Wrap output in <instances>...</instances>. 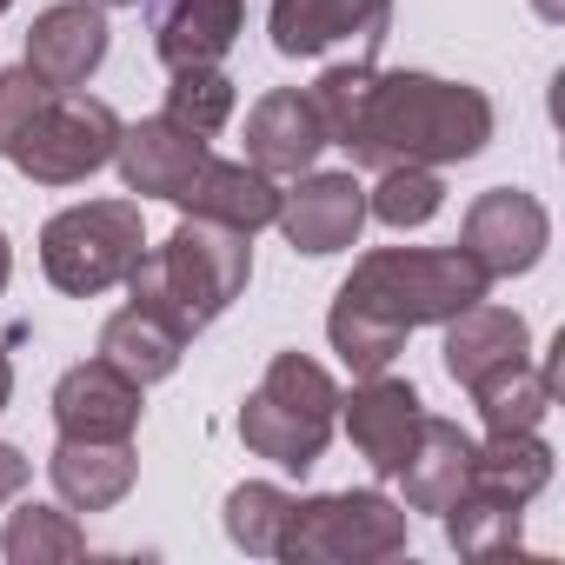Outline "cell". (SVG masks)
Returning a JSON list of instances; mask_svg holds the SVG:
<instances>
[{
	"instance_id": "5",
	"label": "cell",
	"mask_w": 565,
	"mask_h": 565,
	"mask_svg": "<svg viewBox=\"0 0 565 565\" xmlns=\"http://www.w3.org/2000/svg\"><path fill=\"white\" fill-rule=\"evenodd\" d=\"M406 532H413V512L393 505L386 492H320V499H294L273 558H287V565H373V558H399Z\"/></svg>"
},
{
	"instance_id": "33",
	"label": "cell",
	"mask_w": 565,
	"mask_h": 565,
	"mask_svg": "<svg viewBox=\"0 0 565 565\" xmlns=\"http://www.w3.org/2000/svg\"><path fill=\"white\" fill-rule=\"evenodd\" d=\"M8 279H14V246H8V233H0V294H8Z\"/></svg>"
},
{
	"instance_id": "25",
	"label": "cell",
	"mask_w": 565,
	"mask_h": 565,
	"mask_svg": "<svg viewBox=\"0 0 565 565\" xmlns=\"http://www.w3.org/2000/svg\"><path fill=\"white\" fill-rule=\"evenodd\" d=\"M8 565H67L87 552V532L74 525V512H54V505H21L8 519Z\"/></svg>"
},
{
	"instance_id": "34",
	"label": "cell",
	"mask_w": 565,
	"mask_h": 565,
	"mask_svg": "<svg viewBox=\"0 0 565 565\" xmlns=\"http://www.w3.org/2000/svg\"><path fill=\"white\" fill-rule=\"evenodd\" d=\"M100 8H140V0H100Z\"/></svg>"
},
{
	"instance_id": "23",
	"label": "cell",
	"mask_w": 565,
	"mask_h": 565,
	"mask_svg": "<svg viewBox=\"0 0 565 565\" xmlns=\"http://www.w3.org/2000/svg\"><path fill=\"white\" fill-rule=\"evenodd\" d=\"M180 333L167 327V320H153V313H140V307H127V313H114L107 327H100V360L107 366H120L127 380H140V386H153V380H167L173 366H180Z\"/></svg>"
},
{
	"instance_id": "7",
	"label": "cell",
	"mask_w": 565,
	"mask_h": 565,
	"mask_svg": "<svg viewBox=\"0 0 565 565\" xmlns=\"http://www.w3.org/2000/svg\"><path fill=\"white\" fill-rule=\"evenodd\" d=\"M140 253H147L140 200H87L41 226V273L67 300H94V294L120 287Z\"/></svg>"
},
{
	"instance_id": "2",
	"label": "cell",
	"mask_w": 565,
	"mask_h": 565,
	"mask_svg": "<svg viewBox=\"0 0 565 565\" xmlns=\"http://www.w3.org/2000/svg\"><path fill=\"white\" fill-rule=\"evenodd\" d=\"M253 279V233L220 226V220H180L167 246L140 253L127 273V294L140 313L167 320L180 340L206 333Z\"/></svg>"
},
{
	"instance_id": "20",
	"label": "cell",
	"mask_w": 565,
	"mask_h": 565,
	"mask_svg": "<svg viewBox=\"0 0 565 565\" xmlns=\"http://www.w3.org/2000/svg\"><path fill=\"white\" fill-rule=\"evenodd\" d=\"M446 373L472 393L479 380H492L499 366H512V360H525L532 353V333H525V320L512 313V307H466V313H452L446 320Z\"/></svg>"
},
{
	"instance_id": "21",
	"label": "cell",
	"mask_w": 565,
	"mask_h": 565,
	"mask_svg": "<svg viewBox=\"0 0 565 565\" xmlns=\"http://www.w3.org/2000/svg\"><path fill=\"white\" fill-rule=\"evenodd\" d=\"M552 393H558V360L532 366V353H525V360L499 366L492 380H479L472 406H479L486 433H539V419L552 413Z\"/></svg>"
},
{
	"instance_id": "8",
	"label": "cell",
	"mask_w": 565,
	"mask_h": 565,
	"mask_svg": "<svg viewBox=\"0 0 565 565\" xmlns=\"http://www.w3.org/2000/svg\"><path fill=\"white\" fill-rule=\"evenodd\" d=\"M459 246L486 266V279H512V273H532L552 246V213L519 193V186H492L466 206V226H459Z\"/></svg>"
},
{
	"instance_id": "13",
	"label": "cell",
	"mask_w": 565,
	"mask_h": 565,
	"mask_svg": "<svg viewBox=\"0 0 565 565\" xmlns=\"http://www.w3.org/2000/svg\"><path fill=\"white\" fill-rule=\"evenodd\" d=\"M140 393L147 386L127 380L120 366L87 360V366L61 373V386H54V426H61V439H134L140 433V406H147Z\"/></svg>"
},
{
	"instance_id": "26",
	"label": "cell",
	"mask_w": 565,
	"mask_h": 565,
	"mask_svg": "<svg viewBox=\"0 0 565 565\" xmlns=\"http://www.w3.org/2000/svg\"><path fill=\"white\" fill-rule=\"evenodd\" d=\"M327 340H333V353L366 380V373H386L393 360H399V347H406V333L399 327H386L380 313H366V307H353L347 294L333 300V313H327Z\"/></svg>"
},
{
	"instance_id": "22",
	"label": "cell",
	"mask_w": 565,
	"mask_h": 565,
	"mask_svg": "<svg viewBox=\"0 0 565 565\" xmlns=\"http://www.w3.org/2000/svg\"><path fill=\"white\" fill-rule=\"evenodd\" d=\"M519 512H525V505H512V499H499V492H486V486H466V492L439 512V519H446V545H452L459 558H499V552H519V545H525Z\"/></svg>"
},
{
	"instance_id": "16",
	"label": "cell",
	"mask_w": 565,
	"mask_h": 565,
	"mask_svg": "<svg viewBox=\"0 0 565 565\" xmlns=\"http://www.w3.org/2000/svg\"><path fill=\"white\" fill-rule=\"evenodd\" d=\"M47 479L67 512H114L134 492L140 459H134V439H61L47 459Z\"/></svg>"
},
{
	"instance_id": "18",
	"label": "cell",
	"mask_w": 565,
	"mask_h": 565,
	"mask_svg": "<svg viewBox=\"0 0 565 565\" xmlns=\"http://www.w3.org/2000/svg\"><path fill=\"white\" fill-rule=\"evenodd\" d=\"M472 452H479V439L459 433L452 419H419L413 452H406V466L393 472V479L406 486V505H413V512H446V505L472 486Z\"/></svg>"
},
{
	"instance_id": "24",
	"label": "cell",
	"mask_w": 565,
	"mask_h": 565,
	"mask_svg": "<svg viewBox=\"0 0 565 565\" xmlns=\"http://www.w3.org/2000/svg\"><path fill=\"white\" fill-rule=\"evenodd\" d=\"M472 486H486V492L525 505V499H539V492L552 486V446H545L539 433H492V439L472 452Z\"/></svg>"
},
{
	"instance_id": "17",
	"label": "cell",
	"mask_w": 565,
	"mask_h": 565,
	"mask_svg": "<svg viewBox=\"0 0 565 565\" xmlns=\"http://www.w3.org/2000/svg\"><path fill=\"white\" fill-rule=\"evenodd\" d=\"M239 21L246 0H153V54L167 67H220Z\"/></svg>"
},
{
	"instance_id": "12",
	"label": "cell",
	"mask_w": 565,
	"mask_h": 565,
	"mask_svg": "<svg viewBox=\"0 0 565 565\" xmlns=\"http://www.w3.org/2000/svg\"><path fill=\"white\" fill-rule=\"evenodd\" d=\"M340 413H347V439L360 446V459H366L380 479H393V472L406 466V452H413V433H419V419H426V399H419L413 380L366 373V380L353 386V399H340Z\"/></svg>"
},
{
	"instance_id": "10",
	"label": "cell",
	"mask_w": 565,
	"mask_h": 565,
	"mask_svg": "<svg viewBox=\"0 0 565 565\" xmlns=\"http://www.w3.org/2000/svg\"><path fill=\"white\" fill-rule=\"evenodd\" d=\"M206 160H213V153H206V134H193V127H180V120H167V114L134 120V127H120V140H114V167H120L127 193H140V200H173V206H180V193L193 186V173H200Z\"/></svg>"
},
{
	"instance_id": "15",
	"label": "cell",
	"mask_w": 565,
	"mask_h": 565,
	"mask_svg": "<svg viewBox=\"0 0 565 565\" xmlns=\"http://www.w3.org/2000/svg\"><path fill=\"white\" fill-rule=\"evenodd\" d=\"M320 147H327V127H320V114H313V100L307 94H294V87H273V94H259L253 100V114H246V160L259 167V173H307L313 160H320Z\"/></svg>"
},
{
	"instance_id": "11",
	"label": "cell",
	"mask_w": 565,
	"mask_h": 565,
	"mask_svg": "<svg viewBox=\"0 0 565 565\" xmlns=\"http://www.w3.org/2000/svg\"><path fill=\"white\" fill-rule=\"evenodd\" d=\"M273 220H279V233H287L294 253L327 259V253H340V246L360 239V226H366V186L353 173H300L294 193H279Z\"/></svg>"
},
{
	"instance_id": "1",
	"label": "cell",
	"mask_w": 565,
	"mask_h": 565,
	"mask_svg": "<svg viewBox=\"0 0 565 565\" xmlns=\"http://www.w3.org/2000/svg\"><path fill=\"white\" fill-rule=\"evenodd\" d=\"M492 140V100L466 81H439V74H380L366 87L360 127L347 134V160L366 173L386 167H452L486 153Z\"/></svg>"
},
{
	"instance_id": "32",
	"label": "cell",
	"mask_w": 565,
	"mask_h": 565,
	"mask_svg": "<svg viewBox=\"0 0 565 565\" xmlns=\"http://www.w3.org/2000/svg\"><path fill=\"white\" fill-rule=\"evenodd\" d=\"M8 399H14V360L0 353V413H8Z\"/></svg>"
},
{
	"instance_id": "27",
	"label": "cell",
	"mask_w": 565,
	"mask_h": 565,
	"mask_svg": "<svg viewBox=\"0 0 565 565\" xmlns=\"http://www.w3.org/2000/svg\"><path fill=\"white\" fill-rule=\"evenodd\" d=\"M439 206H446V180H439V167H386L380 186L366 193V213H373L380 226H393V233L426 226Z\"/></svg>"
},
{
	"instance_id": "28",
	"label": "cell",
	"mask_w": 565,
	"mask_h": 565,
	"mask_svg": "<svg viewBox=\"0 0 565 565\" xmlns=\"http://www.w3.org/2000/svg\"><path fill=\"white\" fill-rule=\"evenodd\" d=\"M287 512H294V492H279V486H266V479H246V486L226 492V539H233L239 552H253V558H273Z\"/></svg>"
},
{
	"instance_id": "4",
	"label": "cell",
	"mask_w": 565,
	"mask_h": 565,
	"mask_svg": "<svg viewBox=\"0 0 565 565\" xmlns=\"http://www.w3.org/2000/svg\"><path fill=\"white\" fill-rule=\"evenodd\" d=\"M333 426H340V386L307 353H273V366L259 373V386L239 406L246 452L273 459L279 472H313Z\"/></svg>"
},
{
	"instance_id": "30",
	"label": "cell",
	"mask_w": 565,
	"mask_h": 565,
	"mask_svg": "<svg viewBox=\"0 0 565 565\" xmlns=\"http://www.w3.org/2000/svg\"><path fill=\"white\" fill-rule=\"evenodd\" d=\"M47 94V81L21 61V67H0V147H8V134L34 114V100Z\"/></svg>"
},
{
	"instance_id": "31",
	"label": "cell",
	"mask_w": 565,
	"mask_h": 565,
	"mask_svg": "<svg viewBox=\"0 0 565 565\" xmlns=\"http://www.w3.org/2000/svg\"><path fill=\"white\" fill-rule=\"evenodd\" d=\"M28 479H34L28 452H21V446H0V505H8V499H14V492L28 486Z\"/></svg>"
},
{
	"instance_id": "14",
	"label": "cell",
	"mask_w": 565,
	"mask_h": 565,
	"mask_svg": "<svg viewBox=\"0 0 565 565\" xmlns=\"http://www.w3.org/2000/svg\"><path fill=\"white\" fill-rule=\"evenodd\" d=\"M107 61V8L100 0H61L28 28V67L47 87H87Z\"/></svg>"
},
{
	"instance_id": "29",
	"label": "cell",
	"mask_w": 565,
	"mask_h": 565,
	"mask_svg": "<svg viewBox=\"0 0 565 565\" xmlns=\"http://www.w3.org/2000/svg\"><path fill=\"white\" fill-rule=\"evenodd\" d=\"M233 81L220 67H173V87H167V120L193 127V134H220L233 120Z\"/></svg>"
},
{
	"instance_id": "6",
	"label": "cell",
	"mask_w": 565,
	"mask_h": 565,
	"mask_svg": "<svg viewBox=\"0 0 565 565\" xmlns=\"http://www.w3.org/2000/svg\"><path fill=\"white\" fill-rule=\"evenodd\" d=\"M114 140H120V114L107 100H94L81 87H47L34 100V114L8 134L0 160H14L41 186H74L114 160Z\"/></svg>"
},
{
	"instance_id": "35",
	"label": "cell",
	"mask_w": 565,
	"mask_h": 565,
	"mask_svg": "<svg viewBox=\"0 0 565 565\" xmlns=\"http://www.w3.org/2000/svg\"><path fill=\"white\" fill-rule=\"evenodd\" d=\"M8 8H14V0H0V14H8Z\"/></svg>"
},
{
	"instance_id": "3",
	"label": "cell",
	"mask_w": 565,
	"mask_h": 565,
	"mask_svg": "<svg viewBox=\"0 0 565 565\" xmlns=\"http://www.w3.org/2000/svg\"><path fill=\"white\" fill-rule=\"evenodd\" d=\"M486 266L466 246H380L353 266L347 279V300L380 313L386 327L413 333V327H446L452 313L486 300Z\"/></svg>"
},
{
	"instance_id": "9",
	"label": "cell",
	"mask_w": 565,
	"mask_h": 565,
	"mask_svg": "<svg viewBox=\"0 0 565 565\" xmlns=\"http://www.w3.org/2000/svg\"><path fill=\"white\" fill-rule=\"evenodd\" d=\"M393 28V0H273L266 34L287 61H313L333 47H380Z\"/></svg>"
},
{
	"instance_id": "19",
	"label": "cell",
	"mask_w": 565,
	"mask_h": 565,
	"mask_svg": "<svg viewBox=\"0 0 565 565\" xmlns=\"http://www.w3.org/2000/svg\"><path fill=\"white\" fill-rule=\"evenodd\" d=\"M180 213L220 220V226H239V233H259V226H273V213H279V186H273V173H259L253 160H206V167L193 173V186L180 193Z\"/></svg>"
}]
</instances>
